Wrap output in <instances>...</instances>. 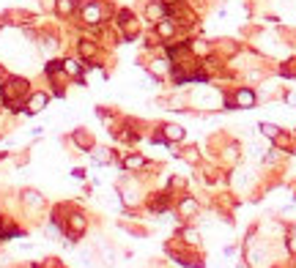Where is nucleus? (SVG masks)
<instances>
[{
	"label": "nucleus",
	"instance_id": "13",
	"mask_svg": "<svg viewBox=\"0 0 296 268\" xmlns=\"http://www.w3.org/2000/svg\"><path fill=\"white\" fill-rule=\"evenodd\" d=\"M261 131H264L269 140H277L280 137V129H277V126H272V123H261Z\"/></svg>",
	"mask_w": 296,
	"mask_h": 268
},
{
	"label": "nucleus",
	"instance_id": "14",
	"mask_svg": "<svg viewBox=\"0 0 296 268\" xmlns=\"http://www.w3.org/2000/svg\"><path fill=\"white\" fill-rule=\"evenodd\" d=\"M178 211L184 213V216H190V213H195V211H198V203H195V200H184Z\"/></svg>",
	"mask_w": 296,
	"mask_h": 268
},
{
	"label": "nucleus",
	"instance_id": "8",
	"mask_svg": "<svg viewBox=\"0 0 296 268\" xmlns=\"http://www.w3.org/2000/svg\"><path fill=\"white\" fill-rule=\"evenodd\" d=\"M157 30H159V36H162V38H170L173 36V33H176V22H173V19H162V22H159L157 25Z\"/></svg>",
	"mask_w": 296,
	"mask_h": 268
},
{
	"label": "nucleus",
	"instance_id": "11",
	"mask_svg": "<svg viewBox=\"0 0 296 268\" xmlns=\"http://www.w3.org/2000/svg\"><path fill=\"white\" fill-rule=\"evenodd\" d=\"M124 167H126V170H140V167H145V159L143 156H126Z\"/></svg>",
	"mask_w": 296,
	"mask_h": 268
},
{
	"label": "nucleus",
	"instance_id": "12",
	"mask_svg": "<svg viewBox=\"0 0 296 268\" xmlns=\"http://www.w3.org/2000/svg\"><path fill=\"white\" fill-rule=\"evenodd\" d=\"M22 200H25V205H42V194L33 192V189L22 192Z\"/></svg>",
	"mask_w": 296,
	"mask_h": 268
},
{
	"label": "nucleus",
	"instance_id": "1",
	"mask_svg": "<svg viewBox=\"0 0 296 268\" xmlns=\"http://www.w3.org/2000/svg\"><path fill=\"white\" fill-rule=\"evenodd\" d=\"M80 17H83V22H85V25L96 28V25L104 19V9L96 3V0H91V3H83V6H80Z\"/></svg>",
	"mask_w": 296,
	"mask_h": 268
},
{
	"label": "nucleus",
	"instance_id": "5",
	"mask_svg": "<svg viewBox=\"0 0 296 268\" xmlns=\"http://www.w3.org/2000/svg\"><path fill=\"white\" fill-rule=\"evenodd\" d=\"M77 9H80V3H77V0H58V3H55L58 17H63V19H66V17H71Z\"/></svg>",
	"mask_w": 296,
	"mask_h": 268
},
{
	"label": "nucleus",
	"instance_id": "10",
	"mask_svg": "<svg viewBox=\"0 0 296 268\" xmlns=\"http://www.w3.org/2000/svg\"><path fill=\"white\" fill-rule=\"evenodd\" d=\"M170 69H173V66L167 63V60H154V63H151V71H154V74H157V77L167 74V71H170Z\"/></svg>",
	"mask_w": 296,
	"mask_h": 268
},
{
	"label": "nucleus",
	"instance_id": "3",
	"mask_svg": "<svg viewBox=\"0 0 296 268\" xmlns=\"http://www.w3.org/2000/svg\"><path fill=\"white\" fill-rule=\"evenodd\" d=\"M233 104L241 107V110H247V107H252V104H255V93H252L250 88L236 91V96H233Z\"/></svg>",
	"mask_w": 296,
	"mask_h": 268
},
{
	"label": "nucleus",
	"instance_id": "6",
	"mask_svg": "<svg viewBox=\"0 0 296 268\" xmlns=\"http://www.w3.org/2000/svg\"><path fill=\"white\" fill-rule=\"evenodd\" d=\"M83 230H85V216L83 213H71L69 216V236L74 238V236H80Z\"/></svg>",
	"mask_w": 296,
	"mask_h": 268
},
{
	"label": "nucleus",
	"instance_id": "4",
	"mask_svg": "<svg viewBox=\"0 0 296 268\" xmlns=\"http://www.w3.org/2000/svg\"><path fill=\"white\" fill-rule=\"evenodd\" d=\"M77 50H80V58H83V60H88V63H91V60H93V58H96V52H99V47H96V44H93V41H88V38H83V41H80V44H77Z\"/></svg>",
	"mask_w": 296,
	"mask_h": 268
},
{
	"label": "nucleus",
	"instance_id": "15",
	"mask_svg": "<svg viewBox=\"0 0 296 268\" xmlns=\"http://www.w3.org/2000/svg\"><path fill=\"white\" fill-rule=\"evenodd\" d=\"M190 50H192V52H198V55H208V44H206V41H195Z\"/></svg>",
	"mask_w": 296,
	"mask_h": 268
},
{
	"label": "nucleus",
	"instance_id": "7",
	"mask_svg": "<svg viewBox=\"0 0 296 268\" xmlns=\"http://www.w3.org/2000/svg\"><path fill=\"white\" fill-rule=\"evenodd\" d=\"M165 140L167 143H181V140H184V129H181V126H176V123H170V126H165Z\"/></svg>",
	"mask_w": 296,
	"mask_h": 268
},
{
	"label": "nucleus",
	"instance_id": "18",
	"mask_svg": "<svg viewBox=\"0 0 296 268\" xmlns=\"http://www.w3.org/2000/svg\"><path fill=\"white\" fill-rule=\"evenodd\" d=\"M162 3H165V9H167V6H176L178 0H162Z\"/></svg>",
	"mask_w": 296,
	"mask_h": 268
},
{
	"label": "nucleus",
	"instance_id": "17",
	"mask_svg": "<svg viewBox=\"0 0 296 268\" xmlns=\"http://www.w3.org/2000/svg\"><path fill=\"white\" fill-rule=\"evenodd\" d=\"M288 246H291V252L296 254V238H291V241H288Z\"/></svg>",
	"mask_w": 296,
	"mask_h": 268
},
{
	"label": "nucleus",
	"instance_id": "16",
	"mask_svg": "<svg viewBox=\"0 0 296 268\" xmlns=\"http://www.w3.org/2000/svg\"><path fill=\"white\" fill-rule=\"evenodd\" d=\"M184 238L192 241V244H198V233H195V230H184Z\"/></svg>",
	"mask_w": 296,
	"mask_h": 268
},
{
	"label": "nucleus",
	"instance_id": "9",
	"mask_svg": "<svg viewBox=\"0 0 296 268\" xmlns=\"http://www.w3.org/2000/svg\"><path fill=\"white\" fill-rule=\"evenodd\" d=\"M74 143H77L83 151H91V145H93V143H91V137L85 134V129H77V134H74Z\"/></svg>",
	"mask_w": 296,
	"mask_h": 268
},
{
	"label": "nucleus",
	"instance_id": "2",
	"mask_svg": "<svg viewBox=\"0 0 296 268\" xmlns=\"http://www.w3.org/2000/svg\"><path fill=\"white\" fill-rule=\"evenodd\" d=\"M47 102H50V93L47 91H36V93H30L28 99H25V112L28 115H36V112H42Z\"/></svg>",
	"mask_w": 296,
	"mask_h": 268
}]
</instances>
